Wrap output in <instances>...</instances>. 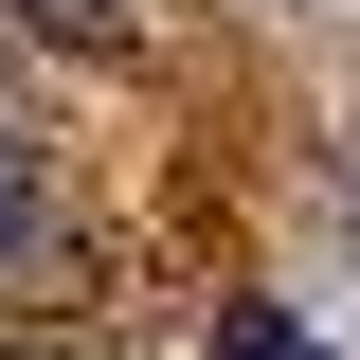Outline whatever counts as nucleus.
Segmentation results:
<instances>
[{
	"label": "nucleus",
	"mask_w": 360,
	"mask_h": 360,
	"mask_svg": "<svg viewBox=\"0 0 360 360\" xmlns=\"http://www.w3.org/2000/svg\"><path fill=\"white\" fill-rule=\"evenodd\" d=\"M18 252H37V144L0 127V270H18Z\"/></svg>",
	"instance_id": "obj_2"
},
{
	"label": "nucleus",
	"mask_w": 360,
	"mask_h": 360,
	"mask_svg": "<svg viewBox=\"0 0 360 360\" xmlns=\"http://www.w3.org/2000/svg\"><path fill=\"white\" fill-rule=\"evenodd\" d=\"M0 37H37V54H127V0H0Z\"/></svg>",
	"instance_id": "obj_1"
},
{
	"label": "nucleus",
	"mask_w": 360,
	"mask_h": 360,
	"mask_svg": "<svg viewBox=\"0 0 360 360\" xmlns=\"http://www.w3.org/2000/svg\"><path fill=\"white\" fill-rule=\"evenodd\" d=\"M217 360H324V342H288V307H217Z\"/></svg>",
	"instance_id": "obj_3"
},
{
	"label": "nucleus",
	"mask_w": 360,
	"mask_h": 360,
	"mask_svg": "<svg viewBox=\"0 0 360 360\" xmlns=\"http://www.w3.org/2000/svg\"><path fill=\"white\" fill-rule=\"evenodd\" d=\"M0 360H18V342H0Z\"/></svg>",
	"instance_id": "obj_4"
}]
</instances>
